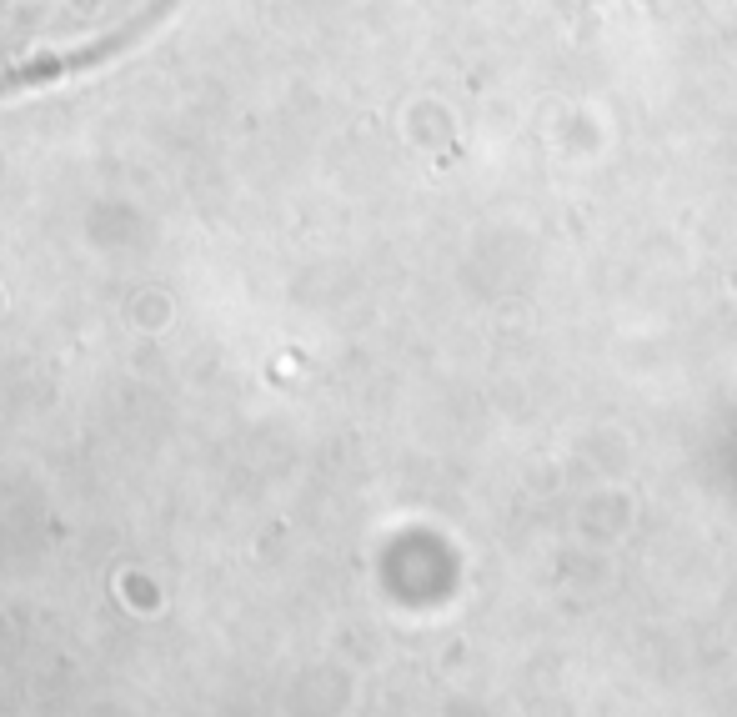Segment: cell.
<instances>
[{"instance_id": "1", "label": "cell", "mask_w": 737, "mask_h": 717, "mask_svg": "<svg viewBox=\"0 0 737 717\" xmlns=\"http://www.w3.org/2000/svg\"><path fill=\"white\" fill-rule=\"evenodd\" d=\"M176 0H0V96L91 71L166 21Z\"/></svg>"}]
</instances>
